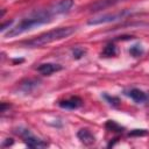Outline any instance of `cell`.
Returning a JSON list of instances; mask_svg holds the SVG:
<instances>
[{"mask_svg":"<svg viewBox=\"0 0 149 149\" xmlns=\"http://www.w3.org/2000/svg\"><path fill=\"white\" fill-rule=\"evenodd\" d=\"M72 6H73V0H59L58 2L52 5L49 9L52 15H59V14L68 13Z\"/></svg>","mask_w":149,"mask_h":149,"instance_id":"cell-5","label":"cell"},{"mask_svg":"<svg viewBox=\"0 0 149 149\" xmlns=\"http://www.w3.org/2000/svg\"><path fill=\"white\" fill-rule=\"evenodd\" d=\"M72 55H73V58L78 59V58H81L84 55H85V49L80 48V47H77L72 50Z\"/></svg>","mask_w":149,"mask_h":149,"instance_id":"cell-15","label":"cell"},{"mask_svg":"<svg viewBox=\"0 0 149 149\" xmlns=\"http://www.w3.org/2000/svg\"><path fill=\"white\" fill-rule=\"evenodd\" d=\"M76 28L74 27H61V28H56L52 30H49L47 33H43L29 41H26L23 44L26 47L29 48H38V47H43L47 45L49 43L56 42V41H61L63 38L69 37L70 35H72L74 33Z\"/></svg>","mask_w":149,"mask_h":149,"instance_id":"cell-2","label":"cell"},{"mask_svg":"<svg viewBox=\"0 0 149 149\" xmlns=\"http://www.w3.org/2000/svg\"><path fill=\"white\" fill-rule=\"evenodd\" d=\"M12 23H13V21H12V20H10V21H7L6 23H2V26H1V29H0V30L3 33L8 27H10V24H12Z\"/></svg>","mask_w":149,"mask_h":149,"instance_id":"cell-18","label":"cell"},{"mask_svg":"<svg viewBox=\"0 0 149 149\" xmlns=\"http://www.w3.org/2000/svg\"><path fill=\"white\" fill-rule=\"evenodd\" d=\"M147 134V132L144 130V129H135V130H133L132 133H129V135H132V136H134V135H146Z\"/></svg>","mask_w":149,"mask_h":149,"instance_id":"cell-17","label":"cell"},{"mask_svg":"<svg viewBox=\"0 0 149 149\" xmlns=\"http://www.w3.org/2000/svg\"><path fill=\"white\" fill-rule=\"evenodd\" d=\"M38 85V80H35V79H27L24 81H22L20 84V88L23 91V92H30L33 88H35L36 86Z\"/></svg>","mask_w":149,"mask_h":149,"instance_id":"cell-11","label":"cell"},{"mask_svg":"<svg viewBox=\"0 0 149 149\" xmlns=\"http://www.w3.org/2000/svg\"><path fill=\"white\" fill-rule=\"evenodd\" d=\"M52 14L50 12V9H45V10H38V12H35L33 14H30L29 16L22 19L15 27L10 28L8 30V33H6L5 37H14V36H17V35H21L22 33L24 31H28L37 26H41V24H44V23H49L51 20H52Z\"/></svg>","mask_w":149,"mask_h":149,"instance_id":"cell-1","label":"cell"},{"mask_svg":"<svg viewBox=\"0 0 149 149\" xmlns=\"http://www.w3.org/2000/svg\"><path fill=\"white\" fill-rule=\"evenodd\" d=\"M129 98H132L135 102H137V104H142V102H144L146 100H147V94L143 92V91H141V90H139V88H132V90H129L127 93H126Z\"/></svg>","mask_w":149,"mask_h":149,"instance_id":"cell-10","label":"cell"},{"mask_svg":"<svg viewBox=\"0 0 149 149\" xmlns=\"http://www.w3.org/2000/svg\"><path fill=\"white\" fill-rule=\"evenodd\" d=\"M81 104H83V100L78 97H71L69 99H65V100H62L58 102V105L62 108H66V109H76V108L80 107Z\"/></svg>","mask_w":149,"mask_h":149,"instance_id":"cell-8","label":"cell"},{"mask_svg":"<svg viewBox=\"0 0 149 149\" xmlns=\"http://www.w3.org/2000/svg\"><path fill=\"white\" fill-rule=\"evenodd\" d=\"M123 0H98L95 1L94 3L91 5L90 7V10L91 12H99V10H102V9H106V8H109L116 3H120L122 2Z\"/></svg>","mask_w":149,"mask_h":149,"instance_id":"cell-6","label":"cell"},{"mask_svg":"<svg viewBox=\"0 0 149 149\" xmlns=\"http://www.w3.org/2000/svg\"><path fill=\"white\" fill-rule=\"evenodd\" d=\"M115 54H116L115 45L114 44H107L104 48V50L101 52V56H104V57H112V56H115Z\"/></svg>","mask_w":149,"mask_h":149,"instance_id":"cell-12","label":"cell"},{"mask_svg":"<svg viewBox=\"0 0 149 149\" xmlns=\"http://www.w3.org/2000/svg\"><path fill=\"white\" fill-rule=\"evenodd\" d=\"M19 136H21L22 139H23V141H24V143L29 147V148H44V147H47L48 146V143L47 142H44L43 140H41V139H37V137H35L28 129H26V128H16L15 130H14Z\"/></svg>","mask_w":149,"mask_h":149,"instance_id":"cell-3","label":"cell"},{"mask_svg":"<svg viewBox=\"0 0 149 149\" xmlns=\"http://www.w3.org/2000/svg\"><path fill=\"white\" fill-rule=\"evenodd\" d=\"M104 98H105V99L108 101V104H109V105H112V106H118V105H119V102H120V101H119V99H118V98H115V97H111V95L105 94V95H104Z\"/></svg>","mask_w":149,"mask_h":149,"instance_id":"cell-16","label":"cell"},{"mask_svg":"<svg viewBox=\"0 0 149 149\" xmlns=\"http://www.w3.org/2000/svg\"><path fill=\"white\" fill-rule=\"evenodd\" d=\"M128 14H130V10L128 9H123L121 12H118V13H108V14H104V15H100V16H97V17H93L91 20H88V24L90 26H97V24H102V23H108V22H114V21H118L120 19H123L125 16H127Z\"/></svg>","mask_w":149,"mask_h":149,"instance_id":"cell-4","label":"cell"},{"mask_svg":"<svg viewBox=\"0 0 149 149\" xmlns=\"http://www.w3.org/2000/svg\"><path fill=\"white\" fill-rule=\"evenodd\" d=\"M77 137L80 140L81 143H84L85 146H91L95 142V137L94 135L86 128H81L78 133H77Z\"/></svg>","mask_w":149,"mask_h":149,"instance_id":"cell-9","label":"cell"},{"mask_svg":"<svg viewBox=\"0 0 149 149\" xmlns=\"http://www.w3.org/2000/svg\"><path fill=\"white\" fill-rule=\"evenodd\" d=\"M10 144H13V140L12 139H7V141L2 144V147H6V146H10Z\"/></svg>","mask_w":149,"mask_h":149,"instance_id":"cell-19","label":"cell"},{"mask_svg":"<svg viewBox=\"0 0 149 149\" xmlns=\"http://www.w3.org/2000/svg\"><path fill=\"white\" fill-rule=\"evenodd\" d=\"M129 54L133 57H139V56H141L143 54V49L141 48V45H133L129 49Z\"/></svg>","mask_w":149,"mask_h":149,"instance_id":"cell-14","label":"cell"},{"mask_svg":"<svg viewBox=\"0 0 149 149\" xmlns=\"http://www.w3.org/2000/svg\"><path fill=\"white\" fill-rule=\"evenodd\" d=\"M106 128H107L108 130H111V132H122V127L119 126L118 123H115V122L112 121V120H108V121L106 122Z\"/></svg>","mask_w":149,"mask_h":149,"instance_id":"cell-13","label":"cell"},{"mask_svg":"<svg viewBox=\"0 0 149 149\" xmlns=\"http://www.w3.org/2000/svg\"><path fill=\"white\" fill-rule=\"evenodd\" d=\"M61 70H62V66L59 64H55V63H44V64H41L40 66H37V71L44 76H50L51 73L61 71Z\"/></svg>","mask_w":149,"mask_h":149,"instance_id":"cell-7","label":"cell"}]
</instances>
